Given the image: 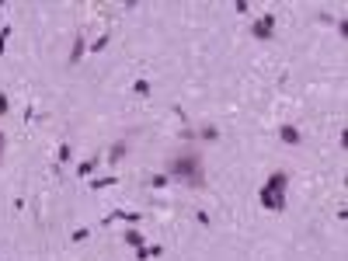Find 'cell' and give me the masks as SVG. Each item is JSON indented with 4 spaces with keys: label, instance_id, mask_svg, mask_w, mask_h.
Instances as JSON below:
<instances>
[{
    "label": "cell",
    "instance_id": "1",
    "mask_svg": "<svg viewBox=\"0 0 348 261\" xmlns=\"http://www.w3.org/2000/svg\"><path fill=\"white\" fill-rule=\"evenodd\" d=\"M167 171H171L174 178H185L188 185H202V157H198L195 150L181 153V157H174Z\"/></svg>",
    "mask_w": 348,
    "mask_h": 261
},
{
    "label": "cell",
    "instance_id": "2",
    "mask_svg": "<svg viewBox=\"0 0 348 261\" xmlns=\"http://www.w3.org/2000/svg\"><path fill=\"white\" fill-rule=\"evenodd\" d=\"M275 14H261V18L251 24V39H271V32H275Z\"/></svg>",
    "mask_w": 348,
    "mask_h": 261
},
{
    "label": "cell",
    "instance_id": "3",
    "mask_svg": "<svg viewBox=\"0 0 348 261\" xmlns=\"http://www.w3.org/2000/svg\"><path fill=\"white\" fill-rule=\"evenodd\" d=\"M258 202H261L265 209H271V213H275V209H279V213L286 209V195H282V192H268V188L258 192Z\"/></svg>",
    "mask_w": 348,
    "mask_h": 261
},
{
    "label": "cell",
    "instance_id": "4",
    "mask_svg": "<svg viewBox=\"0 0 348 261\" xmlns=\"http://www.w3.org/2000/svg\"><path fill=\"white\" fill-rule=\"evenodd\" d=\"M279 140L289 143V146H296V143H303V136H300V129H296V125H282V129H279Z\"/></svg>",
    "mask_w": 348,
    "mask_h": 261
},
{
    "label": "cell",
    "instance_id": "5",
    "mask_svg": "<svg viewBox=\"0 0 348 261\" xmlns=\"http://www.w3.org/2000/svg\"><path fill=\"white\" fill-rule=\"evenodd\" d=\"M286 174H282V171H275V174H271L268 181H265V188H268V192H286Z\"/></svg>",
    "mask_w": 348,
    "mask_h": 261
},
{
    "label": "cell",
    "instance_id": "6",
    "mask_svg": "<svg viewBox=\"0 0 348 261\" xmlns=\"http://www.w3.org/2000/svg\"><path fill=\"white\" fill-rule=\"evenodd\" d=\"M112 220H126V223H139V213H126V209H112L108 216H105V223Z\"/></svg>",
    "mask_w": 348,
    "mask_h": 261
},
{
    "label": "cell",
    "instance_id": "7",
    "mask_svg": "<svg viewBox=\"0 0 348 261\" xmlns=\"http://www.w3.org/2000/svg\"><path fill=\"white\" fill-rule=\"evenodd\" d=\"M84 49H87V42H84V35H80V39L73 42V49H70V63H77L80 56H84Z\"/></svg>",
    "mask_w": 348,
    "mask_h": 261
},
{
    "label": "cell",
    "instance_id": "8",
    "mask_svg": "<svg viewBox=\"0 0 348 261\" xmlns=\"http://www.w3.org/2000/svg\"><path fill=\"white\" fill-rule=\"evenodd\" d=\"M126 244H133V247H143V233H139V230H126Z\"/></svg>",
    "mask_w": 348,
    "mask_h": 261
},
{
    "label": "cell",
    "instance_id": "9",
    "mask_svg": "<svg viewBox=\"0 0 348 261\" xmlns=\"http://www.w3.org/2000/svg\"><path fill=\"white\" fill-rule=\"evenodd\" d=\"M118 178H94L91 181V188H94V192H101V188H108V185H115Z\"/></svg>",
    "mask_w": 348,
    "mask_h": 261
},
{
    "label": "cell",
    "instance_id": "10",
    "mask_svg": "<svg viewBox=\"0 0 348 261\" xmlns=\"http://www.w3.org/2000/svg\"><path fill=\"white\" fill-rule=\"evenodd\" d=\"M126 150H129V146H126V143H115V146H112V153H108V157H112V161H122V157H126Z\"/></svg>",
    "mask_w": 348,
    "mask_h": 261
},
{
    "label": "cell",
    "instance_id": "11",
    "mask_svg": "<svg viewBox=\"0 0 348 261\" xmlns=\"http://www.w3.org/2000/svg\"><path fill=\"white\" fill-rule=\"evenodd\" d=\"M136 94H139V98H146V94H150V81H136V87H133Z\"/></svg>",
    "mask_w": 348,
    "mask_h": 261
},
{
    "label": "cell",
    "instance_id": "12",
    "mask_svg": "<svg viewBox=\"0 0 348 261\" xmlns=\"http://www.w3.org/2000/svg\"><path fill=\"white\" fill-rule=\"evenodd\" d=\"M94 164H97V161H84V164L77 167V174H80V178H87V174L94 171Z\"/></svg>",
    "mask_w": 348,
    "mask_h": 261
},
{
    "label": "cell",
    "instance_id": "13",
    "mask_svg": "<svg viewBox=\"0 0 348 261\" xmlns=\"http://www.w3.org/2000/svg\"><path fill=\"white\" fill-rule=\"evenodd\" d=\"M108 39H112V35H101V39H94V42H91V53H101V49L108 45Z\"/></svg>",
    "mask_w": 348,
    "mask_h": 261
},
{
    "label": "cell",
    "instance_id": "14",
    "mask_svg": "<svg viewBox=\"0 0 348 261\" xmlns=\"http://www.w3.org/2000/svg\"><path fill=\"white\" fill-rule=\"evenodd\" d=\"M7 39H11V24H7V28H0V53L7 49Z\"/></svg>",
    "mask_w": 348,
    "mask_h": 261
},
{
    "label": "cell",
    "instance_id": "15",
    "mask_svg": "<svg viewBox=\"0 0 348 261\" xmlns=\"http://www.w3.org/2000/svg\"><path fill=\"white\" fill-rule=\"evenodd\" d=\"M150 185H154V188H164V185H167V174H154Z\"/></svg>",
    "mask_w": 348,
    "mask_h": 261
},
{
    "label": "cell",
    "instance_id": "16",
    "mask_svg": "<svg viewBox=\"0 0 348 261\" xmlns=\"http://www.w3.org/2000/svg\"><path fill=\"white\" fill-rule=\"evenodd\" d=\"M70 153H73V150H70V143H63V146H59V161H70Z\"/></svg>",
    "mask_w": 348,
    "mask_h": 261
},
{
    "label": "cell",
    "instance_id": "17",
    "mask_svg": "<svg viewBox=\"0 0 348 261\" xmlns=\"http://www.w3.org/2000/svg\"><path fill=\"white\" fill-rule=\"evenodd\" d=\"M216 136H219V133H216L213 125H206V129H202V140H216Z\"/></svg>",
    "mask_w": 348,
    "mask_h": 261
},
{
    "label": "cell",
    "instance_id": "18",
    "mask_svg": "<svg viewBox=\"0 0 348 261\" xmlns=\"http://www.w3.org/2000/svg\"><path fill=\"white\" fill-rule=\"evenodd\" d=\"M7 108H11V101H7V94H0V115H7Z\"/></svg>",
    "mask_w": 348,
    "mask_h": 261
},
{
    "label": "cell",
    "instance_id": "19",
    "mask_svg": "<svg viewBox=\"0 0 348 261\" xmlns=\"http://www.w3.org/2000/svg\"><path fill=\"white\" fill-rule=\"evenodd\" d=\"M0 157H4V133H0Z\"/></svg>",
    "mask_w": 348,
    "mask_h": 261
}]
</instances>
